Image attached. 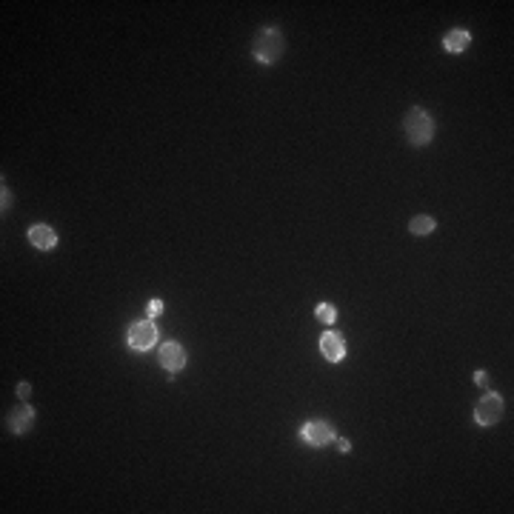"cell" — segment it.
<instances>
[{
	"label": "cell",
	"instance_id": "7",
	"mask_svg": "<svg viewBox=\"0 0 514 514\" xmlns=\"http://www.w3.org/2000/svg\"><path fill=\"white\" fill-rule=\"evenodd\" d=\"M320 355H323L329 363H340L343 357H346V340H343V334L326 331V334L320 337Z\"/></svg>",
	"mask_w": 514,
	"mask_h": 514
},
{
	"label": "cell",
	"instance_id": "3",
	"mask_svg": "<svg viewBox=\"0 0 514 514\" xmlns=\"http://www.w3.org/2000/svg\"><path fill=\"white\" fill-rule=\"evenodd\" d=\"M154 343H157V326L152 320H138L128 329V346L135 352H149Z\"/></svg>",
	"mask_w": 514,
	"mask_h": 514
},
{
	"label": "cell",
	"instance_id": "15",
	"mask_svg": "<svg viewBox=\"0 0 514 514\" xmlns=\"http://www.w3.org/2000/svg\"><path fill=\"white\" fill-rule=\"evenodd\" d=\"M337 449H340V452H352V443L343 440V437H337Z\"/></svg>",
	"mask_w": 514,
	"mask_h": 514
},
{
	"label": "cell",
	"instance_id": "17",
	"mask_svg": "<svg viewBox=\"0 0 514 514\" xmlns=\"http://www.w3.org/2000/svg\"><path fill=\"white\" fill-rule=\"evenodd\" d=\"M9 206H12V197H9V192L4 189V211H9Z\"/></svg>",
	"mask_w": 514,
	"mask_h": 514
},
{
	"label": "cell",
	"instance_id": "8",
	"mask_svg": "<svg viewBox=\"0 0 514 514\" xmlns=\"http://www.w3.org/2000/svg\"><path fill=\"white\" fill-rule=\"evenodd\" d=\"M29 243L34 246V249H40V251H49V249H55L58 246V232L52 229V226H32L29 229Z\"/></svg>",
	"mask_w": 514,
	"mask_h": 514
},
{
	"label": "cell",
	"instance_id": "1",
	"mask_svg": "<svg viewBox=\"0 0 514 514\" xmlns=\"http://www.w3.org/2000/svg\"><path fill=\"white\" fill-rule=\"evenodd\" d=\"M286 52V40H283V32L277 26H263L254 37V60L263 63V66H275Z\"/></svg>",
	"mask_w": 514,
	"mask_h": 514
},
{
	"label": "cell",
	"instance_id": "5",
	"mask_svg": "<svg viewBox=\"0 0 514 514\" xmlns=\"http://www.w3.org/2000/svg\"><path fill=\"white\" fill-rule=\"evenodd\" d=\"M300 437H303L309 446H315V449L329 446L331 440H337L334 428H331L329 423H323V420H312V423H306L303 428H300Z\"/></svg>",
	"mask_w": 514,
	"mask_h": 514
},
{
	"label": "cell",
	"instance_id": "12",
	"mask_svg": "<svg viewBox=\"0 0 514 514\" xmlns=\"http://www.w3.org/2000/svg\"><path fill=\"white\" fill-rule=\"evenodd\" d=\"M315 317H317L320 323L331 326V323L337 320V309H334V303H320V306L315 309Z\"/></svg>",
	"mask_w": 514,
	"mask_h": 514
},
{
	"label": "cell",
	"instance_id": "16",
	"mask_svg": "<svg viewBox=\"0 0 514 514\" xmlns=\"http://www.w3.org/2000/svg\"><path fill=\"white\" fill-rule=\"evenodd\" d=\"M475 383H477V386H486V383H489V374H486V371H477V374H475Z\"/></svg>",
	"mask_w": 514,
	"mask_h": 514
},
{
	"label": "cell",
	"instance_id": "13",
	"mask_svg": "<svg viewBox=\"0 0 514 514\" xmlns=\"http://www.w3.org/2000/svg\"><path fill=\"white\" fill-rule=\"evenodd\" d=\"M29 395H32V386L29 383H18V397L20 400H29Z\"/></svg>",
	"mask_w": 514,
	"mask_h": 514
},
{
	"label": "cell",
	"instance_id": "10",
	"mask_svg": "<svg viewBox=\"0 0 514 514\" xmlns=\"http://www.w3.org/2000/svg\"><path fill=\"white\" fill-rule=\"evenodd\" d=\"M468 43H471V34H468L466 29H452V32L443 37V49H446L449 55H463V52L468 49Z\"/></svg>",
	"mask_w": 514,
	"mask_h": 514
},
{
	"label": "cell",
	"instance_id": "4",
	"mask_svg": "<svg viewBox=\"0 0 514 514\" xmlns=\"http://www.w3.org/2000/svg\"><path fill=\"white\" fill-rule=\"evenodd\" d=\"M503 411H506L503 397H500V395H494V392H489V395L477 403V409H475V420H477L480 426H494V423L503 417Z\"/></svg>",
	"mask_w": 514,
	"mask_h": 514
},
{
	"label": "cell",
	"instance_id": "9",
	"mask_svg": "<svg viewBox=\"0 0 514 514\" xmlns=\"http://www.w3.org/2000/svg\"><path fill=\"white\" fill-rule=\"evenodd\" d=\"M32 423H34V409H32V406L20 403L18 409H12V414H9V428H12L15 435H26L29 428H32Z\"/></svg>",
	"mask_w": 514,
	"mask_h": 514
},
{
	"label": "cell",
	"instance_id": "11",
	"mask_svg": "<svg viewBox=\"0 0 514 514\" xmlns=\"http://www.w3.org/2000/svg\"><path fill=\"white\" fill-rule=\"evenodd\" d=\"M435 229H437V220H435V218H428V214H417V218L409 223V232H411V235H417V237L432 235Z\"/></svg>",
	"mask_w": 514,
	"mask_h": 514
},
{
	"label": "cell",
	"instance_id": "6",
	"mask_svg": "<svg viewBox=\"0 0 514 514\" xmlns=\"http://www.w3.org/2000/svg\"><path fill=\"white\" fill-rule=\"evenodd\" d=\"M160 366H163L169 374H178V371L186 366V352H183L180 343H175V340L163 343V346H160Z\"/></svg>",
	"mask_w": 514,
	"mask_h": 514
},
{
	"label": "cell",
	"instance_id": "14",
	"mask_svg": "<svg viewBox=\"0 0 514 514\" xmlns=\"http://www.w3.org/2000/svg\"><path fill=\"white\" fill-rule=\"evenodd\" d=\"M160 312H163V300H157V297H154L152 303H149V315L154 317V315H160Z\"/></svg>",
	"mask_w": 514,
	"mask_h": 514
},
{
	"label": "cell",
	"instance_id": "2",
	"mask_svg": "<svg viewBox=\"0 0 514 514\" xmlns=\"http://www.w3.org/2000/svg\"><path fill=\"white\" fill-rule=\"evenodd\" d=\"M403 128L414 146H428L435 138V120L426 109H409L406 112V120H403Z\"/></svg>",
	"mask_w": 514,
	"mask_h": 514
}]
</instances>
